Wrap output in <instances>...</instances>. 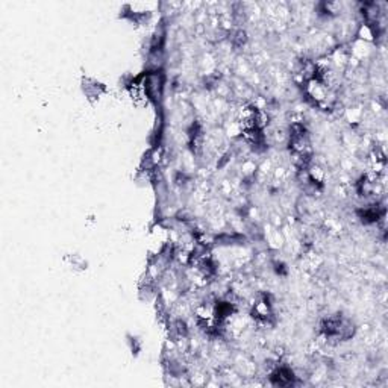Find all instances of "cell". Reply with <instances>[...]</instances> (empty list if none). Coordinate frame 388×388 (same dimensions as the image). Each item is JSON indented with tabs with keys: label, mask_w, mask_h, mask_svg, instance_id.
Segmentation results:
<instances>
[{
	"label": "cell",
	"mask_w": 388,
	"mask_h": 388,
	"mask_svg": "<svg viewBox=\"0 0 388 388\" xmlns=\"http://www.w3.org/2000/svg\"><path fill=\"white\" fill-rule=\"evenodd\" d=\"M84 91L88 96V99H96V97L99 99V96L105 91V87L93 79H87L84 82Z\"/></svg>",
	"instance_id": "obj_1"
}]
</instances>
